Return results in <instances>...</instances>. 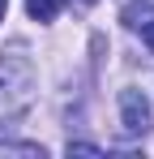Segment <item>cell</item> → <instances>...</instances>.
<instances>
[{
  "instance_id": "obj_1",
  "label": "cell",
  "mask_w": 154,
  "mask_h": 159,
  "mask_svg": "<svg viewBox=\"0 0 154 159\" xmlns=\"http://www.w3.org/2000/svg\"><path fill=\"white\" fill-rule=\"evenodd\" d=\"M30 90H34V65H30L22 52L4 56V60H0V99L17 107V103L30 99Z\"/></svg>"
},
{
  "instance_id": "obj_2",
  "label": "cell",
  "mask_w": 154,
  "mask_h": 159,
  "mask_svg": "<svg viewBox=\"0 0 154 159\" xmlns=\"http://www.w3.org/2000/svg\"><path fill=\"white\" fill-rule=\"evenodd\" d=\"M120 120L128 133H146L154 125V107L141 90H120Z\"/></svg>"
},
{
  "instance_id": "obj_3",
  "label": "cell",
  "mask_w": 154,
  "mask_h": 159,
  "mask_svg": "<svg viewBox=\"0 0 154 159\" xmlns=\"http://www.w3.org/2000/svg\"><path fill=\"white\" fill-rule=\"evenodd\" d=\"M26 13H30L34 22H56V13H60V0H26Z\"/></svg>"
},
{
  "instance_id": "obj_4",
  "label": "cell",
  "mask_w": 154,
  "mask_h": 159,
  "mask_svg": "<svg viewBox=\"0 0 154 159\" xmlns=\"http://www.w3.org/2000/svg\"><path fill=\"white\" fill-rule=\"evenodd\" d=\"M69 155H90V159H99L103 146H94V142H69Z\"/></svg>"
},
{
  "instance_id": "obj_5",
  "label": "cell",
  "mask_w": 154,
  "mask_h": 159,
  "mask_svg": "<svg viewBox=\"0 0 154 159\" xmlns=\"http://www.w3.org/2000/svg\"><path fill=\"white\" fill-rule=\"evenodd\" d=\"M141 39H146V48H150V52H154V17H150V22H146V30H141Z\"/></svg>"
},
{
  "instance_id": "obj_6",
  "label": "cell",
  "mask_w": 154,
  "mask_h": 159,
  "mask_svg": "<svg viewBox=\"0 0 154 159\" xmlns=\"http://www.w3.org/2000/svg\"><path fill=\"white\" fill-rule=\"evenodd\" d=\"M4 13H9V0H0V22H4Z\"/></svg>"
},
{
  "instance_id": "obj_7",
  "label": "cell",
  "mask_w": 154,
  "mask_h": 159,
  "mask_svg": "<svg viewBox=\"0 0 154 159\" xmlns=\"http://www.w3.org/2000/svg\"><path fill=\"white\" fill-rule=\"evenodd\" d=\"M86 4H94V0H86Z\"/></svg>"
}]
</instances>
